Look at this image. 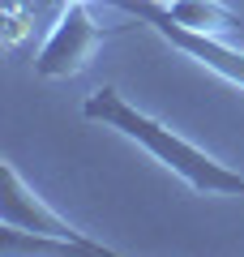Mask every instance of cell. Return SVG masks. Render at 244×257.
Returning a JSON list of instances; mask_svg holds the SVG:
<instances>
[{"instance_id": "cell-5", "label": "cell", "mask_w": 244, "mask_h": 257, "mask_svg": "<svg viewBox=\"0 0 244 257\" xmlns=\"http://www.w3.org/2000/svg\"><path fill=\"white\" fill-rule=\"evenodd\" d=\"M163 13L189 30H201V35H227L240 26V13L227 9L223 0H172V5H163Z\"/></svg>"}, {"instance_id": "cell-1", "label": "cell", "mask_w": 244, "mask_h": 257, "mask_svg": "<svg viewBox=\"0 0 244 257\" xmlns=\"http://www.w3.org/2000/svg\"><path fill=\"white\" fill-rule=\"evenodd\" d=\"M81 116L94 120V124L111 128L120 138L137 142L154 163H163L172 176H180L189 189L206 193V197H244V172L218 163L214 155H206L201 146H193L189 138H180L176 128H167L163 120L146 116L142 107L125 99L116 86H99L90 99L81 103Z\"/></svg>"}, {"instance_id": "cell-6", "label": "cell", "mask_w": 244, "mask_h": 257, "mask_svg": "<svg viewBox=\"0 0 244 257\" xmlns=\"http://www.w3.org/2000/svg\"><path fill=\"white\" fill-rule=\"evenodd\" d=\"M154 5H172V0H154Z\"/></svg>"}, {"instance_id": "cell-3", "label": "cell", "mask_w": 244, "mask_h": 257, "mask_svg": "<svg viewBox=\"0 0 244 257\" xmlns=\"http://www.w3.org/2000/svg\"><path fill=\"white\" fill-rule=\"evenodd\" d=\"M103 5H111V9L137 18V26H150L154 35L167 39L176 52H184L189 60L206 64L210 73H218L223 82H231V86L244 90V52L231 47L223 35H201V30L180 26V22H172L167 13H163V5H154V0H103Z\"/></svg>"}, {"instance_id": "cell-2", "label": "cell", "mask_w": 244, "mask_h": 257, "mask_svg": "<svg viewBox=\"0 0 244 257\" xmlns=\"http://www.w3.org/2000/svg\"><path fill=\"white\" fill-rule=\"evenodd\" d=\"M0 227H18V231H30V236H47V240H56V244H64L69 253H116L111 244H103V240L77 231L69 219H60V214L22 180V172L13 163L0 167Z\"/></svg>"}, {"instance_id": "cell-4", "label": "cell", "mask_w": 244, "mask_h": 257, "mask_svg": "<svg viewBox=\"0 0 244 257\" xmlns=\"http://www.w3.org/2000/svg\"><path fill=\"white\" fill-rule=\"evenodd\" d=\"M107 35H111V30H103L99 22H94V13H90L86 0H69V5H60V13H56L43 47H39V56H35V77H43V82L77 77L81 69L90 64V56L99 52V43Z\"/></svg>"}]
</instances>
